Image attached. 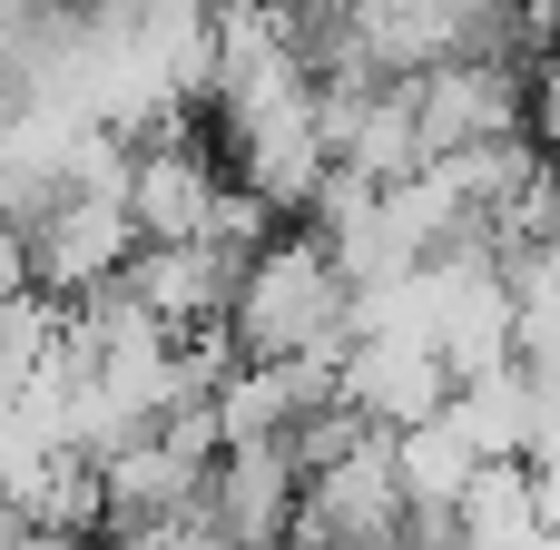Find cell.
Wrapping results in <instances>:
<instances>
[{"label":"cell","mask_w":560,"mask_h":550,"mask_svg":"<svg viewBox=\"0 0 560 550\" xmlns=\"http://www.w3.org/2000/svg\"><path fill=\"white\" fill-rule=\"evenodd\" d=\"M217 187H226V167H217L187 128H158V138H128L118 217H128V236H138V246H177V236H207Z\"/></svg>","instance_id":"5"},{"label":"cell","mask_w":560,"mask_h":550,"mask_svg":"<svg viewBox=\"0 0 560 550\" xmlns=\"http://www.w3.org/2000/svg\"><path fill=\"white\" fill-rule=\"evenodd\" d=\"M443 394H453V374H443V354H433L423 335L364 325V335H345V354H335V403H345L364 433H404V423L443 413Z\"/></svg>","instance_id":"6"},{"label":"cell","mask_w":560,"mask_h":550,"mask_svg":"<svg viewBox=\"0 0 560 550\" xmlns=\"http://www.w3.org/2000/svg\"><path fill=\"white\" fill-rule=\"evenodd\" d=\"M285 512H295V463H285V443H217L187 522L217 550H285Z\"/></svg>","instance_id":"7"},{"label":"cell","mask_w":560,"mask_h":550,"mask_svg":"<svg viewBox=\"0 0 560 550\" xmlns=\"http://www.w3.org/2000/svg\"><path fill=\"white\" fill-rule=\"evenodd\" d=\"M266 10H276V0H266Z\"/></svg>","instance_id":"12"},{"label":"cell","mask_w":560,"mask_h":550,"mask_svg":"<svg viewBox=\"0 0 560 550\" xmlns=\"http://www.w3.org/2000/svg\"><path fill=\"white\" fill-rule=\"evenodd\" d=\"M236 246H217V236H177V246H128V266L108 276L148 325H167V335H217L226 325V295H236Z\"/></svg>","instance_id":"8"},{"label":"cell","mask_w":560,"mask_h":550,"mask_svg":"<svg viewBox=\"0 0 560 550\" xmlns=\"http://www.w3.org/2000/svg\"><path fill=\"white\" fill-rule=\"evenodd\" d=\"M394 531H404V492H394L384 433H364L354 453H335L325 472L295 482L285 550H394Z\"/></svg>","instance_id":"3"},{"label":"cell","mask_w":560,"mask_h":550,"mask_svg":"<svg viewBox=\"0 0 560 550\" xmlns=\"http://www.w3.org/2000/svg\"><path fill=\"white\" fill-rule=\"evenodd\" d=\"M128 217H118V197L108 187H59L39 217H20V256H30V295H49V305H79L89 285H108L118 266H128Z\"/></svg>","instance_id":"4"},{"label":"cell","mask_w":560,"mask_h":550,"mask_svg":"<svg viewBox=\"0 0 560 550\" xmlns=\"http://www.w3.org/2000/svg\"><path fill=\"white\" fill-rule=\"evenodd\" d=\"M197 482H207V453H187L177 433H128L89 463V492H98V531H158V522H187L197 512Z\"/></svg>","instance_id":"9"},{"label":"cell","mask_w":560,"mask_h":550,"mask_svg":"<svg viewBox=\"0 0 560 550\" xmlns=\"http://www.w3.org/2000/svg\"><path fill=\"white\" fill-rule=\"evenodd\" d=\"M30 20H39V0H0V69L20 59V39H30Z\"/></svg>","instance_id":"11"},{"label":"cell","mask_w":560,"mask_h":550,"mask_svg":"<svg viewBox=\"0 0 560 550\" xmlns=\"http://www.w3.org/2000/svg\"><path fill=\"white\" fill-rule=\"evenodd\" d=\"M384 463H394V492H404L413 512H453V502L472 492V472H482V453L463 443L453 413H423V423L384 433Z\"/></svg>","instance_id":"10"},{"label":"cell","mask_w":560,"mask_h":550,"mask_svg":"<svg viewBox=\"0 0 560 550\" xmlns=\"http://www.w3.org/2000/svg\"><path fill=\"white\" fill-rule=\"evenodd\" d=\"M423 157H463L492 138H532V59H433L404 79Z\"/></svg>","instance_id":"2"},{"label":"cell","mask_w":560,"mask_h":550,"mask_svg":"<svg viewBox=\"0 0 560 550\" xmlns=\"http://www.w3.org/2000/svg\"><path fill=\"white\" fill-rule=\"evenodd\" d=\"M226 354L236 364H335L354 335V285L335 276V256L315 236H266L236 266L226 295Z\"/></svg>","instance_id":"1"}]
</instances>
